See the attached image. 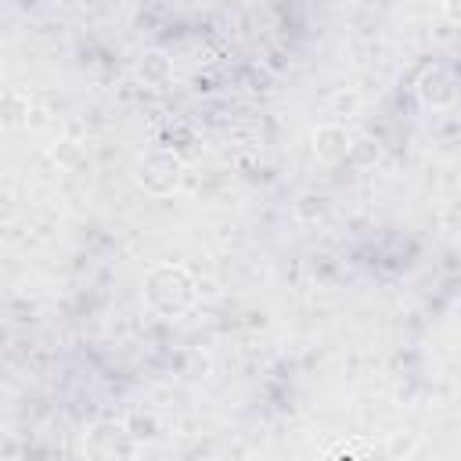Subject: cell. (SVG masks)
Instances as JSON below:
<instances>
[{
    "mask_svg": "<svg viewBox=\"0 0 461 461\" xmlns=\"http://www.w3.org/2000/svg\"><path fill=\"white\" fill-rule=\"evenodd\" d=\"M140 299L158 317H184L198 306V281L184 263L166 259V263H155L144 274Z\"/></svg>",
    "mask_w": 461,
    "mask_h": 461,
    "instance_id": "6da1fadb",
    "label": "cell"
},
{
    "mask_svg": "<svg viewBox=\"0 0 461 461\" xmlns=\"http://www.w3.org/2000/svg\"><path fill=\"white\" fill-rule=\"evenodd\" d=\"M140 439L126 421L97 418L83 432V461H137Z\"/></svg>",
    "mask_w": 461,
    "mask_h": 461,
    "instance_id": "7a4b0ae2",
    "label": "cell"
},
{
    "mask_svg": "<svg viewBox=\"0 0 461 461\" xmlns=\"http://www.w3.org/2000/svg\"><path fill=\"white\" fill-rule=\"evenodd\" d=\"M137 184L151 198H169L184 184V158L169 148H148L137 162Z\"/></svg>",
    "mask_w": 461,
    "mask_h": 461,
    "instance_id": "3957f363",
    "label": "cell"
},
{
    "mask_svg": "<svg viewBox=\"0 0 461 461\" xmlns=\"http://www.w3.org/2000/svg\"><path fill=\"white\" fill-rule=\"evenodd\" d=\"M414 94H418V104L421 108H432V112H443L457 101V76L450 65H425L414 79Z\"/></svg>",
    "mask_w": 461,
    "mask_h": 461,
    "instance_id": "277c9868",
    "label": "cell"
},
{
    "mask_svg": "<svg viewBox=\"0 0 461 461\" xmlns=\"http://www.w3.org/2000/svg\"><path fill=\"white\" fill-rule=\"evenodd\" d=\"M353 151V133L342 126V122H321L313 130V155L321 162H342L346 155Z\"/></svg>",
    "mask_w": 461,
    "mask_h": 461,
    "instance_id": "5b68a950",
    "label": "cell"
},
{
    "mask_svg": "<svg viewBox=\"0 0 461 461\" xmlns=\"http://www.w3.org/2000/svg\"><path fill=\"white\" fill-rule=\"evenodd\" d=\"M137 76H140L148 86H166V83L173 79V61H169V54L158 50V47L144 50V54L137 58Z\"/></svg>",
    "mask_w": 461,
    "mask_h": 461,
    "instance_id": "8992f818",
    "label": "cell"
},
{
    "mask_svg": "<svg viewBox=\"0 0 461 461\" xmlns=\"http://www.w3.org/2000/svg\"><path fill=\"white\" fill-rule=\"evenodd\" d=\"M439 227L450 230V234H461V198L443 202V209H439Z\"/></svg>",
    "mask_w": 461,
    "mask_h": 461,
    "instance_id": "52a82bcc",
    "label": "cell"
},
{
    "mask_svg": "<svg viewBox=\"0 0 461 461\" xmlns=\"http://www.w3.org/2000/svg\"><path fill=\"white\" fill-rule=\"evenodd\" d=\"M4 115H7V122H18L22 115H18V90H7L4 94Z\"/></svg>",
    "mask_w": 461,
    "mask_h": 461,
    "instance_id": "ba28073f",
    "label": "cell"
}]
</instances>
